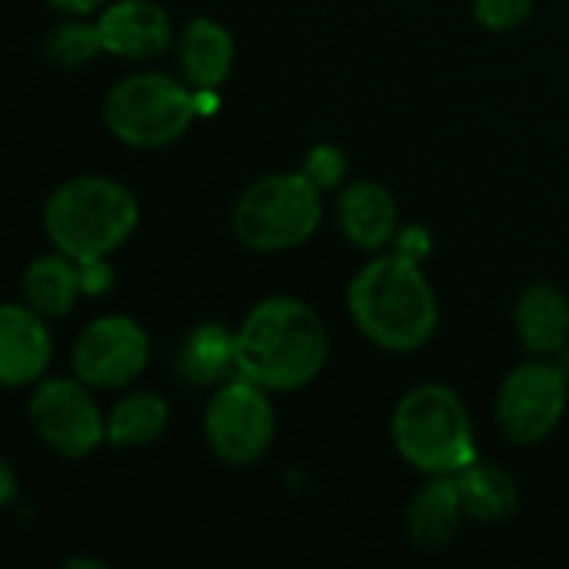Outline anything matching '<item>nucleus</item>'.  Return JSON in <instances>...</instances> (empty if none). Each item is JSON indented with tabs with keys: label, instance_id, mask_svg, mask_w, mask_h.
I'll list each match as a JSON object with an SVG mask.
<instances>
[{
	"label": "nucleus",
	"instance_id": "obj_1",
	"mask_svg": "<svg viewBox=\"0 0 569 569\" xmlns=\"http://www.w3.org/2000/svg\"><path fill=\"white\" fill-rule=\"evenodd\" d=\"M330 337L320 313L297 297L253 303L237 330V373L270 393L303 390L320 377Z\"/></svg>",
	"mask_w": 569,
	"mask_h": 569
},
{
	"label": "nucleus",
	"instance_id": "obj_2",
	"mask_svg": "<svg viewBox=\"0 0 569 569\" xmlns=\"http://www.w3.org/2000/svg\"><path fill=\"white\" fill-rule=\"evenodd\" d=\"M347 307L357 330L380 350L410 353L433 340L440 307L420 263L387 253L373 257L347 290Z\"/></svg>",
	"mask_w": 569,
	"mask_h": 569
},
{
	"label": "nucleus",
	"instance_id": "obj_3",
	"mask_svg": "<svg viewBox=\"0 0 569 569\" xmlns=\"http://www.w3.org/2000/svg\"><path fill=\"white\" fill-rule=\"evenodd\" d=\"M140 223L137 197L110 177H73L43 203V233L70 260H103Z\"/></svg>",
	"mask_w": 569,
	"mask_h": 569
},
{
	"label": "nucleus",
	"instance_id": "obj_4",
	"mask_svg": "<svg viewBox=\"0 0 569 569\" xmlns=\"http://www.w3.org/2000/svg\"><path fill=\"white\" fill-rule=\"evenodd\" d=\"M390 437L397 453L427 477H457L477 460L470 413L443 383H420L407 390L393 410Z\"/></svg>",
	"mask_w": 569,
	"mask_h": 569
},
{
	"label": "nucleus",
	"instance_id": "obj_5",
	"mask_svg": "<svg viewBox=\"0 0 569 569\" xmlns=\"http://www.w3.org/2000/svg\"><path fill=\"white\" fill-rule=\"evenodd\" d=\"M320 193L323 190L303 173L260 177L237 197L230 227L253 253H283L303 247L323 220Z\"/></svg>",
	"mask_w": 569,
	"mask_h": 569
},
{
	"label": "nucleus",
	"instance_id": "obj_6",
	"mask_svg": "<svg viewBox=\"0 0 569 569\" xmlns=\"http://www.w3.org/2000/svg\"><path fill=\"white\" fill-rule=\"evenodd\" d=\"M197 117V90H187V83L157 70L117 80L103 100L107 130L133 150H163L177 143Z\"/></svg>",
	"mask_w": 569,
	"mask_h": 569
},
{
	"label": "nucleus",
	"instance_id": "obj_7",
	"mask_svg": "<svg viewBox=\"0 0 569 569\" xmlns=\"http://www.w3.org/2000/svg\"><path fill=\"white\" fill-rule=\"evenodd\" d=\"M203 437L213 457L227 467L260 463L277 437L270 390L240 373L233 380H223L203 410Z\"/></svg>",
	"mask_w": 569,
	"mask_h": 569
},
{
	"label": "nucleus",
	"instance_id": "obj_8",
	"mask_svg": "<svg viewBox=\"0 0 569 569\" xmlns=\"http://www.w3.org/2000/svg\"><path fill=\"white\" fill-rule=\"evenodd\" d=\"M37 437L60 457L80 460L107 440V423L90 397V387L77 377H47L33 387L27 407Z\"/></svg>",
	"mask_w": 569,
	"mask_h": 569
},
{
	"label": "nucleus",
	"instance_id": "obj_9",
	"mask_svg": "<svg viewBox=\"0 0 569 569\" xmlns=\"http://www.w3.org/2000/svg\"><path fill=\"white\" fill-rule=\"evenodd\" d=\"M567 373L553 363H520L497 393L500 433L517 447L543 443L567 413Z\"/></svg>",
	"mask_w": 569,
	"mask_h": 569
},
{
	"label": "nucleus",
	"instance_id": "obj_10",
	"mask_svg": "<svg viewBox=\"0 0 569 569\" xmlns=\"http://www.w3.org/2000/svg\"><path fill=\"white\" fill-rule=\"evenodd\" d=\"M150 360V337L147 330L123 313L90 320L70 353L73 377L97 390H120L133 383Z\"/></svg>",
	"mask_w": 569,
	"mask_h": 569
},
{
	"label": "nucleus",
	"instance_id": "obj_11",
	"mask_svg": "<svg viewBox=\"0 0 569 569\" xmlns=\"http://www.w3.org/2000/svg\"><path fill=\"white\" fill-rule=\"evenodd\" d=\"M103 50L123 60H153L173 43V23L153 0H117L97 13Z\"/></svg>",
	"mask_w": 569,
	"mask_h": 569
},
{
	"label": "nucleus",
	"instance_id": "obj_12",
	"mask_svg": "<svg viewBox=\"0 0 569 569\" xmlns=\"http://www.w3.org/2000/svg\"><path fill=\"white\" fill-rule=\"evenodd\" d=\"M47 317L27 303H3L0 310V383L17 390L37 383L53 357Z\"/></svg>",
	"mask_w": 569,
	"mask_h": 569
},
{
	"label": "nucleus",
	"instance_id": "obj_13",
	"mask_svg": "<svg viewBox=\"0 0 569 569\" xmlns=\"http://www.w3.org/2000/svg\"><path fill=\"white\" fill-rule=\"evenodd\" d=\"M337 217L343 237L360 250H383L390 240H397L400 230V210L393 193L373 180L350 183L337 200Z\"/></svg>",
	"mask_w": 569,
	"mask_h": 569
},
{
	"label": "nucleus",
	"instance_id": "obj_14",
	"mask_svg": "<svg viewBox=\"0 0 569 569\" xmlns=\"http://www.w3.org/2000/svg\"><path fill=\"white\" fill-rule=\"evenodd\" d=\"M177 63L193 90H217L233 67V37L210 17L190 20L177 37Z\"/></svg>",
	"mask_w": 569,
	"mask_h": 569
},
{
	"label": "nucleus",
	"instance_id": "obj_15",
	"mask_svg": "<svg viewBox=\"0 0 569 569\" xmlns=\"http://www.w3.org/2000/svg\"><path fill=\"white\" fill-rule=\"evenodd\" d=\"M467 517L457 477H433L410 503L407 530L417 550L437 553L447 550L460 530V520Z\"/></svg>",
	"mask_w": 569,
	"mask_h": 569
},
{
	"label": "nucleus",
	"instance_id": "obj_16",
	"mask_svg": "<svg viewBox=\"0 0 569 569\" xmlns=\"http://www.w3.org/2000/svg\"><path fill=\"white\" fill-rule=\"evenodd\" d=\"M517 333L530 353H560L569 343V300L550 283H533L517 300Z\"/></svg>",
	"mask_w": 569,
	"mask_h": 569
},
{
	"label": "nucleus",
	"instance_id": "obj_17",
	"mask_svg": "<svg viewBox=\"0 0 569 569\" xmlns=\"http://www.w3.org/2000/svg\"><path fill=\"white\" fill-rule=\"evenodd\" d=\"M173 370L190 387L223 383L227 373H237V333L223 323L193 327L177 350Z\"/></svg>",
	"mask_w": 569,
	"mask_h": 569
},
{
	"label": "nucleus",
	"instance_id": "obj_18",
	"mask_svg": "<svg viewBox=\"0 0 569 569\" xmlns=\"http://www.w3.org/2000/svg\"><path fill=\"white\" fill-rule=\"evenodd\" d=\"M457 487H460L467 517H473L480 523H503V520L517 517V510H520L517 480L497 463L473 460L470 467H463L457 473Z\"/></svg>",
	"mask_w": 569,
	"mask_h": 569
},
{
	"label": "nucleus",
	"instance_id": "obj_19",
	"mask_svg": "<svg viewBox=\"0 0 569 569\" xmlns=\"http://www.w3.org/2000/svg\"><path fill=\"white\" fill-rule=\"evenodd\" d=\"M27 307H33L43 317H67L73 310V300L80 290V267L67 253H47L37 257L20 280Z\"/></svg>",
	"mask_w": 569,
	"mask_h": 569
},
{
	"label": "nucleus",
	"instance_id": "obj_20",
	"mask_svg": "<svg viewBox=\"0 0 569 569\" xmlns=\"http://www.w3.org/2000/svg\"><path fill=\"white\" fill-rule=\"evenodd\" d=\"M170 420L167 400L150 390L127 393L107 417V443L120 450L133 447H150L163 437Z\"/></svg>",
	"mask_w": 569,
	"mask_h": 569
},
{
	"label": "nucleus",
	"instance_id": "obj_21",
	"mask_svg": "<svg viewBox=\"0 0 569 569\" xmlns=\"http://www.w3.org/2000/svg\"><path fill=\"white\" fill-rule=\"evenodd\" d=\"M100 50H103V40H100L97 20H93V23H83V20L60 23V27L47 37V57H50L57 67H67V70L90 63Z\"/></svg>",
	"mask_w": 569,
	"mask_h": 569
},
{
	"label": "nucleus",
	"instance_id": "obj_22",
	"mask_svg": "<svg viewBox=\"0 0 569 569\" xmlns=\"http://www.w3.org/2000/svg\"><path fill=\"white\" fill-rule=\"evenodd\" d=\"M347 153L337 147V143H317L307 157H303V167H300V173L313 183V187H320V190H330V187H337L343 177H347Z\"/></svg>",
	"mask_w": 569,
	"mask_h": 569
},
{
	"label": "nucleus",
	"instance_id": "obj_23",
	"mask_svg": "<svg viewBox=\"0 0 569 569\" xmlns=\"http://www.w3.org/2000/svg\"><path fill=\"white\" fill-rule=\"evenodd\" d=\"M533 10V0H473V17L487 30H513Z\"/></svg>",
	"mask_w": 569,
	"mask_h": 569
},
{
	"label": "nucleus",
	"instance_id": "obj_24",
	"mask_svg": "<svg viewBox=\"0 0 569 569\" xmlns=\"http://www.w3.org/2000/svg\"><path fill=\"white\" fill-rule=\"evenodd\" d=\"M393 243H397V253H400V257H407V260H413V263L427 260V257H430V247H433V240H430L427 227H420V223H407V227H400Z\"/></svg>",
	"mask_w": 569,
	"mask_h": 569
},
{
	"label": "nucleus",
	"instance_id": "obj_25",
	"mask_svg": "<svg viewBox=\"0 0 569 569\" xmlns=\"http://www.w3.org/2000/svg\"><path fill=\"white\" fill-rule=\"evenodd\" d=\"M77 267H80V290H83V293H103V290H110L113 273H110L107 257H103V260H83V263H77Z\"/></svg>",
	"mask_w": 569,
	"mask_h": 569
},
{
	"label": "nucleus",
	"instance_id": "obj_26",
	"mask_svg": "<svg viewBox=\"0 0 569 569\" xmlns=\"http://www.w3.org/2000/svg\"><path fill=\"white\" fill-rule=\"evenodd\" d=\"M50 7L63 10V13H73V17H87L93 10H103L107 0H47Z\"/></svg>",
	"mask_w": 569,
	"mask_h": 569
},
{
	"label": "nucleus",
	"instance_id": "obj_27",
	"mask_svg": "<svg viewBox=\"0 0 569 569\" xmlns=\"http://www.w3.org/2000/svg\"><path fill=\"white\" fill-rule=\"evenodd\" d=\"M17 500V477H13V467L3 460L0 463V507H10Z\"/></svg>",
	"mask_w": 569,
	"mask_h": 569
},
{
	"label": "nucleus",
	"instance_id": "obj_28",
	"mask_svg": "<svg viewBox=\"0 0 569 569\" xmlns=\"http://www.w3.org/2000/svg\"><path fill=\"white\" fill-rule=\"evenodd\" d=\"M63 567L67 569H107V563H100V560H87V557H77V560H67Z\"/></svg>",
	"mask_w": 569,
	"mask_h": 569
}]
</instances>
